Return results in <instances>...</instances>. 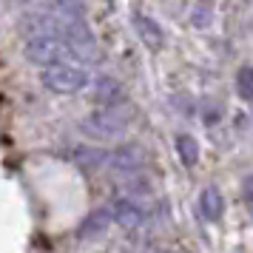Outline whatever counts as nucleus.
Returning <instances> with one entry per match:
<instances>
[{
    "label": "nucleus",
    "instance_id": "f257e3e1",
    "mask_svg": "<svg viewBox=\"0 0 253 253\" xmlns=\"http://www.w3.org/2000/svg\"><path fill=\"white\" fill-rule=\"evenodd\" d=\"M23 54L29 63H35L37 69H51L60 63H77L71 54L69 43L60 35H37V37H26L23 43Z\"/></svg>",
    "mask_w": 253,
    "mask_h": 253
},
{
    "label": "nucleus",
    "instance_id": "f03ea898",
    "mask_svg": "<svg viewBox=\"0 0 253 253\" xmlns=\"http://www.w3.org/2000/svg\"><path fill=\"white\" fill-rule=\"evenodd\" d=\"M131 126V111L126 105H111V108H100L88 114L85 120L80 123L83 134H88L94 139H114V137H123Z\"/></svg>",
    "mask_w": 253,
    "mask_h": 253
},
{
    "label": "nucleus",
    "instance_id": "7ed1b4c3",
    "mask_svg": "<svg viewBox=\"0 0 253 253\" xmlns=\"http://www.w3.org/2000/svg\"><path fill=\"white\" fill-rule=\"evenodd\" d=\"M40 83L54 94H77L91 83V77L80 63H60L51 69H40Z\"/></svg>",
    "mask_w": 253,
    "mask_h": 253
},
{
    "label": "nucleus",
    "instance_id": "20e7f679",
    "mask_svg": "<svg viewBox=\"0 0 253 253\" xmlns=\"http://www.w3.org/2000/svg\"><path fill=\"white\" fill-rule=\"evenodd\" d=\"M225 211H228V202H225V196H222V191L216 185L202 188V194H199V213H202V219L205 222H222Z\"/></svg>",
    "mask_w": 253,
    "mask_h": 253
},
{
    "label": "nucleus",
    "instance_id": "39448f33",
    "mask_svg": "<svg viewBox=\"0 0 253 253\" xmlns=\"http://www.w3.org/2000/svg\"><path fill=\"white\" fill-rule=\"evenodd\" d=\"M134 29H137L142 46H148L151 51H160L165 46V32H162V26L154 17H148V14H134Z\"/></svg>",
    "mask_w": 253,
    "mask_h": 253
},
{
    "label": "nucleus",
    "instance_id": "423d86ee",
    "mask_svg": "<svg viewBox=\"0 0 253 253\" xmlns=\"http://www.w3.org/2000/svg\"><path fill=\"white\" fill-rule=\"evenodd\" d=\"M108 213H111L114 222H120L123 228H139V225H142V219H145L142 208L137 205V199H128V196L111 202V211H108Z\"/></svg>",
    "mask_w": 253,
    "mask_h": 253
},
{
    "label": "nucleus",
    "instance_id": "0eeeda50",
    "mask_svg": "<svg viewBox=\"0 0 253 253\" xmlns=\"http://www.w3.org/2000/svg\"><path fill=\"white\" fill-rule=\"evenodd\" d=\"M108 162H111L114 171L131 176V173H137L139 168H142V151H139L137 145H120V148L108 157Z\"/></svg>",
    "mask_w": 253,
    "mask_h": 253
},
{
    "label": "nucleus",
    "instance_id": "6e6552de",
    "mask_svg": "<svg viewBox=\"0 0 253 253\" xmlns=\"http://www.w3.org/2000/svg\"><path fill=\"white\" fill-rule=\"evenodd\" d=\"M123 85L114 80V77H100L94 83V103H100L103 108H111V105H123Z\"/></svg>",
    "mask_w": 253,
    "mask_h": 253
},
{
    "label": "nucleus",
    "instance_id": "1a4fd4ad",
    "mask_svg": "<svg viewBox=\"0 0 253 253\" xmlns=\"http://www.w3.org/2000/svg\"><path fill=\"white\" fill-rule=\"evenodd\" d=\"M176 154H179V162L185 168H194L199 162V142L191 134H179L176 137Z\"/></svg>",
    "mask_w": 253,
    "mask_h": 253
},
{
    "label": "nucleus",
    "instance_id": "9d476101",
    "mask_svg": "<svg viewBox=\"0 0 253 253\" xmlns=\"http://www.w3.org/2000/svg\"><path fill=\"white\" fill-rule=\"evenodd\" d=\"M236 94L242 100L253 103V66H242L236 71Z\"/></svg>",
    "mask_w": 253,
    "mask_h": 253
},
{
    "label": "nucleus",
    "instance_id": "9b49d317",
    "mask_svg": "<svg viewBox=\"0 0 253 253\" xmlns=\"http://www.w3.org/2000/svg\"><path fill=\"white\" fill-rule=\"evenodd\" d=\"M54 12L63 17H85V3L83 0H54Z\"/></svg>",
    "mask_w": 253,
    "mask_h": 253
},
{
    "label": "nucleus",
    "instance_id": "f8f14e48",
    "mask_svg": "<svg viewBox=\"0 0 253 253\" xmlns=\"http://www.w3.org/2000/svg\"><path fill=\"white\" fill-rule=\"evenodd\" d=\"M213 20V6L208 3V0H202L199 6L194 9V26H199V29H205L208 23Z\"/></svg>",
    "mask_w": 253,
    "mask_h": 253
},
{
    "label": "nucleus",
    "instance_id": "ddd939ff",
    "mask_svg": "<svg viewBox=\"0 0 253 253\" xmlns=\"http://www.w3.org/2000/svg\"><path fill=\"white\" fill-rule=\"evenodd\" d=\"M242 202H245V208H248V213L253 216V173L242 179Z\"/></svg>",
    "mask_w": 253,
    "mask_h": 253
},
{
    "label": "nucleus",
    "instance_id": "4468645a",
    "mask_svg": "<svg viewBox=\"0 0 253 253\" xmlns=\"http://www.w3.org/2000/svg\"><path fill=\"white\" fill-rule=\"evenodd\" d=\"M148 253H176V251H171V248H154V251H148Z\"/></svg>",
    "mask_w": 253,
    "mask_h": 253
}]
</instances>
